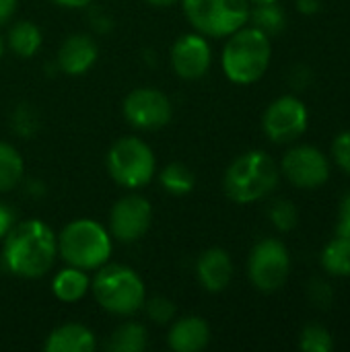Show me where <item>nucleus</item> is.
I'll return each instance as SVG.
<instances>
[{
    "instance_id": "nucleus-1",
    "label": "nucleus",
    "mask_w": 350,
    "mask_h": 352,
    "mask_svg": "<svg viewBox=\"0 0 350 352\" xmlns=\"http://www.w3.org/2000/svg\"><path fill=\"white\" fill-rule=\"evenodd\" d=\"M58 254V237L37 219L12 225L4 237L2 260L6 268L21 278H39L54 266Z\"/></svg>"
},
{
    "instance_id": "nucleus-2",
    "label": "nucleus",
    "mask_w": 350,
    "mask_h": 352,
    "mask_svg": "<svg viewBox=\"0 0 350 352\" xmlns=\"http://www.w3.org/2000/svg\"><path fill=\"white\" fill-rule=\"evenodd\" d=\"M270 56V37L258 27H241L229 35L221 62L229 80L237 85H252L268 70Z\"/></svg>"
},
{
    "instance_id": "nucleus-3",
    "label": "nucleus",
    "mask_w": 350,
    "mask_h": 352,
    "mask_svg": "<svg viewBox=\"0 0 350 352\" xmlns=\"http://www.w3.org/2000/svg\"><path fill=\"white\" fill-rule=\"evenodd\" d=\"M278 167L264 151H250L237 157L223 179L225 194L237 204H252L274 192L278 184Z\"/></svg>"
},
{
    "instance_id": "nucleus-4",
    "label": "nucleus",
    "mask_w": 350,
    "mask_h": 352,
    "mask_svg": "<svg viewBox=\"0 0 350 352\" xmlns=\"http://www.w3.org/2000/svg\"><path fill=\"white\" fill-rule=\"evenodd\" d=\"M58 252L70 266L93 270L101 268L109 260L111 239L99 223L91 219H78L62 229L58 237Z\"/></svg>"
},
{
    "instance_id": "nucleus-5",
    "label": "nucleus",
    "mask_w": 350,
    "mask_h": 352,
    "mask_svg": "<svg viewBox=\"0 0 350 352\" xmlns=\"http://www.w3.org/2000/svg\"><path fill=\"white\" fill-rule=\"evenodd\" d=\"M93 293L97 303L116 316H132L144 305L146 291L140 276L128 266H101L93 278Z\"/></svg>"
},
{
    "instance_id": "nucleus-6",
    "label": "nucleus",
    "mask_w": 350,
    "mask_h": 352,
    "mask_svg": "<svg viewBox=\"0 0 350 352\" xmlns=\"http://www.w3.org/2000/svg\"><path fill=\"white\" fill-rule=\"evenodd\" d=\"M192 27L208 37H229L250 21L248 0H184Z\"/></svg>"
},
{
    "instance_id": "nucleus-7",
    "label": "nucleus",
    "mask_w": 350,
    "mask_h": 352,
    "mask_svg": "<svg viewBox=\"0 0 350 352\" xmlns=\"http://www.w3.org/2000/svg\"><path fill=\"white\" fill-rule=\"evenodd\" d=\"M107 171L124 188H142L155 175V155L140 138L124 136L107 153Z\"/></svg>"
},
{
    "instance_id": "nucleus-8",
    "label": "nucleus",
    "mask_w": 350,
    "mask_h": 352,
    "mask_svg": "<svg viewBox=\"0 0 350 352\" xmlns=\"http://www.w3.org/2000/svg\"><path fill=\"white\" fill-rule=\"evenodd\" d=\"M252 285L262 293L278 291L291 274V256L283 241L262 239L254 245L248 262Z\"/></svg>"
},
{
    "instance_id": "nucleus-9",
    "label": "nucleus",
    "mask_w": 350,
    "mask_h": 352,
    "mask_svg": "<svg viewBox=\"0 0 350 352\" xmlns=\"http://www.w3.org/2000/svg\"><path fill=\"white\" fill-rule=\"evenodd\" d=\"M309 124V111L305 103L295 95L278 97L264 111V132L276 144H287L303 136Z\"/></svg>"
},
{
    "instance_id": "nucleus-10",
    "label": "nucleus",
    "mask_w": 350,
    "mask_h": 352,
    "mask_svg": "<svg viewBox=\"0 0 350 352\" xmlns=\"http://www.w3.org/2000/svg\"><path fill=\"white\" fill-rule=\"evenodd\" d=\"M173 113L171 101L165 93L157 89H136L124 99L126 120L140 130H157L169 124Z\"/></svg>"
},
{
    "instance_id": "nucleus-11",
    "label": "nucleus",
    "mask_w": 350,
    "mask_h": 352,
    "mask_svg": "<svg viewBox=\"0 0 350 352\" xmlns=\"http://www.w3.org/2000/svg\"><path fill=\"white\" fill-rule=\"evenodd\" d=\"M283 173L293 186H297L301 190H316L328 182L330 165L320 148L301 144V146L291 148L285 155Z\"/></svg>"
},
{
    "instance_id": "nucleus-12",
    "label": "nucleus",
    "mask_w": 350,
    "mask_h": 352,
    "mask_svg": "<svg viewBox=\"0 0 350 352\" xmlns=\"http://www.w3.org/2000/svg\"><path fill=\"white\" fill-rule=\"evenodd\" d=\"M153 221V208L146 198L132 194L120 198L109 214L111 235L122 243L138 241L149 229Z\"/></svg>"
},
{
    "instance_id": "nucleus-13",
    "label": "nucleus",
    "mask_w": 350,
    "mask_h": 352,
    "mask_svg": "<svg viewBox=\"0 0 350 352\" xmlns=\"http://www.w3.org/2000/svg\"><path fill=\"white\" fill-rule=\"evenodd\" d=\"M212 62V52L208 41L198 35V33H190V35H182L171 50V64L173 70L177 72V76L186 78V80H196L202 78Z\"/></svg>"
},
{
    "instance_id": "nucleus-14",
    "label": "nucleus",
    "mask_w": 350,
    "mask_h": 352,
    "mask_svg": "<svg viewBox=\"0 0 350 352\" xmlns=\"http://www.w3.org/2000/svg\"><path fill=\"white\" fill-rule=\"evenodd\" d=\"M99 47L93 37L85 33H76L64 39V43L58 50V66L62 72L70 76L85 74L97 60Z\"/></svg>"
},
{
    "instance_id": "nucleus-15",
    "label": "nucleus",
    "mask_w": 350,
    "mask_h": 352,
    "mask_svg": "<svg viewBox=\"0 0 350 352\" xmlns=\"http://www.w3.org/2000/svg\"><path fill=\"white\" fill-rule=\"evenodd\" d=\"M198 280L208 293H221L229 287L233 278L231 256L221 248L206 250L198 260Z\"/></svg>"
},
{
    "instance_id": "nucleus-16",
    "label": "nucleus",
    "mask_w": 350,
    "mask_h": 352,
    "mask_svg": "<svg viewBox=\"0 0 350 352\" xmlns=\"http://www.w3.org/2000/svg\"><path fill=\"white\" fill-rule=\"evenodd\" d=\"M210 340L208 324L198 316L177 320L169 332V346L175 352H198L206 349Z\"/></svg>"
},
{
    "instance_id": "nucleus-17",
    "label": "nucleus",
    "mask_w": 350,
    "mask_h": 352,
    "mask_svg": "<svg viewBox=\"0 0 350 352\" xmlns=\"http://www.w3.org/2000/svg\"><path fill=\"white\" fill-rule=\"evenodd\" d=\"M43 349L47 352H93L97 349L95 334L80 324H64L50 332Z\"/></svg>"
},
{
    "instance_id": "nucleus-18",
    "label": "nucleus",
    "mask_w": 350,
    "mask_h": 352,
    "mask_svg": "<svg viewBox=\"0 0 350 352\" xmlns=\"http://www.w3.org/2000/svg\"><path fill=\"white\" fill-rule=\"evenodd\" d=\"M52 291H54V295L60 301H64V303H76L89 291V276L80 268L70 266L66 270H60L54 276Z\"/></svg>"
},
{
    "instance_id": "nucleus-19",
    "label": "nucleus",
    "mask_w": 350,
    "mask_h": 352,
    "mask_svg": "<svg viewBox=\"0 0 350 352\" xmlns=\"http://www.w3.org/2000/svg\"><path fill=\"white\" fill-rule=\"evenodd\" d=\"M8 45L19 58H31L41 47V31L31 21H19L8 31Z\"/></svg>"
},
{
    "instance_id": "nucleus-20",
    "label": "nucleus",
    "mask_w": 350,
    "mask_h": 352,
    "mask_svg": "<svg viewBox=\"0 0 350 352\" xmlns=\"http://www.w3.org/2000/svg\"><path fill=\"white\" fill-rule=\"evenodd\" d=\"M322 266L332 276H350V237L336 235L324 248Z\"/></svg>"
},
{
    "instance_id": "nucleus-21",
    "label": "nucleus",
    "mask_w": 350,
    "mask_h": 352,
    "mask_svg": "<svg viewBox=\"0 0 350 352\" xmlns=\"http://www.w3.org/2000/svg\"><path fill=\"white\" fill-rule=\"evenodd\" d=\"M23 159L19 151L6 142H0V194L14 190L23 179Z\"/></svg>"
},
{
    "instance_id": "nucleus-22",
    "label": "nucleus",
    "mask_w": 350,
    "mask_h": 352,
    "mask_svg": "<svg viewBox=\"0 0 350 352\" xmlns=\"http://www.w3.org/2000/svg\"><path fill=\"white\" fill-rule=\"evenodd\" d=\"M111 352H142L146 349V330L140 324H122L107 340Z\"/></svg>"
},
{
    "instance_id": "nucleus-23",
    "label": "nucleus",
    "mask_w": 350,
    "mask_h": 352,
    "mask_svg": "<svg viewBox=\"0 0 350 352\" xmlns=\"http://www.w3.org/2000/svg\"><path fill=\"white\" fill-rule=\"evenodd\" d=\"M161 186L175 196L190 194L196 186V175L184 163H171L161 171Z\"/></svg>"
},
{
    "instance_id": "nucleus-24",
    "label": "nucleus",
    "mask_w": 350,
    "mask_h": 352,
    "mask_svg": "<svg viewBox=\"0 0 350 352\" xmlns=\"http://www.w3.org/2000/svg\"><path fill=\"white\" fill-rule=\"evenodd\" d=\"M250 19L254 21V27L264 31L268 37L276 35L285 29V10L276 2H266V4H256L254 10H250Z\"/></svg>"
},
{
    "instance_id": "nucleus-25",
    "label": "nucleus",
    "mask_w": 350,
    "mask_h": 352,
    "mask_svg": "<svg viewBox=\"0 0 350 352\" xmlns=\"http://www.w3.org/2000/svg\"><path fill=\"white\" fill-rule=\"evenodd\" d=\"M299 346L305 352H332L334 340L324 326L311 324V326L303 328L301 338H299Z\"/></svg>"
},
{
    "instance_id": "nucleus-26",
    "label": "nucleus",
    "mask_w": 350,
    "mask_h": 352,
    "mask_svg": "<svg viewBox=\"0 0 350 352\" xmlns=\"http://www.w3.org/2000/svg\"><path fill=\"white\" fill-rule=\"evenodd\" d=\"M270 221H272V225H274L278 231L287 233V231H293V229L297 227L299 212H297V208H295L293 202H289V200H278V202H274V206L270 208Z\"/></svg>"
},
{
    "instance_id": "nucleus-27",
    "label": "nucleus",
    "mask_w": 350,
    "mask_h": 352,
    "mask_svg": "<svg viewBox=\"0 0 350 352\" xmlns=\"http://www.w3.org/2000/svg\"><path fill=\"white\" fill-rule=\"evenodd\" d=\"M144 307L155 324H169L175 318V305L165 297H153L149 301L144 299Z\"/></svg>"
},
{
    "instance_id": "nucleus-28",
    "label": "nucleus",
    "mask_w": 350,
    "mask_h": 352,
    "mask_svg": "<svg viewBox=\"0 0 350 352\" xmlns=\"http://www.w3.org/2000/svg\"><path fill=\"white\" fill-rule=\"evenodd\" d=\"M332 155H334V161L338 163V167L350 175V130L340 132L334 138V142H332Z\"/></svg>"
},
{
    "instance_id": "nucleus-29",
    "label": "nucleus",
    "mask_w": 350,
    "mask_h": 352,
    "mask_svg": "<svg viewBox=\"0 0 350 352\" xmlns=\"http://www.w3.org/2000/svg\"><path fill=\"white\" fill-rule=\"evenodd\" d=\"M309 297H311V301H314L318 307H328V305L332 303L334 293H332V289H330L328 283L316 278V280L311 283V287H309Z\"/></svg>"
},
{
    "instance_id": "nucleus-30",
    "label": "nucleus",
    "mask_w": 350,
    "mask_h": 352,
    "mask_svg": "<svg viewBox=\"0 0 350 352\" xmlns=\"http://www.w3.org/2000/svg\"><path fill=\"white\" fill-rule=\"evenodd\" d=\"M336 235L350 237V192L344 196L340 210H338V223H336Z\"/></svg>"
},
{
    "instance_id": "nucleus-31",
    "label": "nucleus",
    "mask_w": 350,
    "mask_h": 352,
    "mask_svg": "<svg viewBox=\"0 0 350 352\" xmlns=\"http://www.w3.org/2000/svg\"><path fill=\"white\" fill-rule=\"evenodd\" d=\"M12 225H14L12 210H10L6 204H2V202H0V239H2V237H6V233L12 229Z\"/></svg>"
},
{
    "instance_id": "nucleus-32",
    "label": "nucleus",
    "mask_w": 350,
    "mask_h": 352,
    "mask_svg": "<svg viewBox=\"0 0 350 352\" xmlns=\"http://www.w3.org/2000/svg\"><path fill=\"white\" fill-rule=\"evenodd\" d=\"M320 8H322L320 0H297V10L303 14H316L320 12Z\"/></svg>"
},
{
    "instance_id": "nucleus-33",
    "label": "nucleus",
    "mask_w": 350,
    "mask_h": 352,
    "mask_svg": "<svg viewBox=\"0 0 350 352\" xmlns=\"http://www.w3.org/2000/svg\"><path fill=\"white\" fill-rule=\"evenodd\" d=\"M17 10V0H0V25H4Z\"/></svg>"
},
{
    "instance_id": "nucleus-34",
    "label": "nucleus",
    "mask_w": 350,
    "mask_h": 352,
    "mask_svg": "<svg viewBox=\"0 0 350 352\" xmlns=\"http://www.w3.org/2000/svg\"><path fill=\"white\" fill-rule=\"evenodd\" d=\"M54 4H58V6H64V8H83V6H87L91 0H52Z\"/></svg>"
},
{
    "instance_id": "nucleus-35",
    "label": "nucleus",
    "mask_w": 350,
    "mask_h": 352,
    "mask_svg": "<svg viewBox=\"0 0 350 352\" xmlns=\"http://www.w3.org/2000/svg\"><path fill=\"white\" fill-rule=\"evenodd\" d=\"M149 4H153V6H159V8H163V6H171V4H175L177 0H146Z\"/></svg>"
},
{
    "instance_id": "nucleus-36",
    "label": "nucleus",
    "mask_w": 350,
    "mask_h": 352,
    "mask_svg": "<svg viewBox=\"0 0 350 352\" xmlns=\"http://www.w3.org/2000/svg\"><path fill=\"white\" fill-rule=\"evenodd\" d=\"M248 2H254V4H266V2H276V0H248Z\"/></svg>"
},
{
    "instance_id": "nucleus-37",
    "label": "nucleus",
    "mask_w": 350,
    "mask_h": 352,
    "mask_svg": "<svg viewBox=\"0 0 350 352\" xmlns=\"http://www.w3.org/2000/svg\"><path fill=\"white\" fill-rule=\"evenodd\" d=\"M2 54H4V41H2V37H0V58H2Z\"/></svg>"
}]
</instances>
